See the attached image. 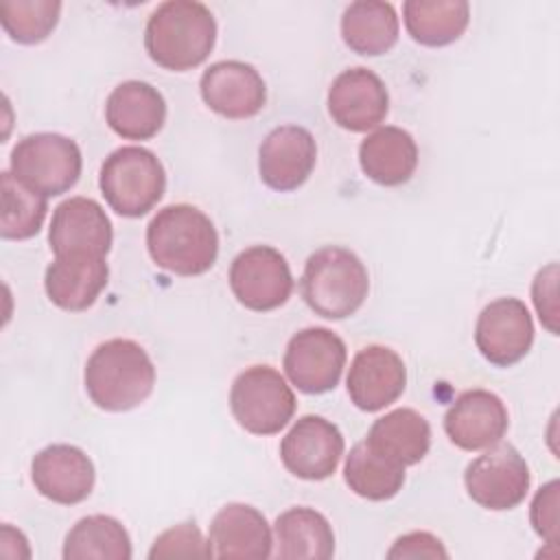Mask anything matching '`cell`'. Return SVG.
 <instances>
[{
    "label": "cell",
    "instance_id": "277c9868",
    "mask_svg": "<svg viewBox=\"0 0 560 560\" xmlns=\"http://www.w3.org/2000/svg\"><path fill=\"white\" fill-rule=\"evenodd\" d=\"M300 289L313 313L326 319H346L365 302L370 276L354 252L328 245L308 256Z\"/></svg>",
    "mask_w": 560,
    "mask_h": 560
},
{
    "label": "cell",
    "instance_id": "e575fe53",
    "mask_svg": "<svg viewBox=\"0 0 560 560\" xmlns=\"http://www.w3.org/2000/svg\"><path fill=\"white\" fill-rule=\"evenodd\" d=\"M387 558H448L442 540L429 532H411L392 545Z\"/></svg>",
    "mask_w": 560,
    "mask_h": 560
},
{
    "label": "cell",
    "instance_id": "44dd1931",
    "mask_svg": "<svg viewBox=\"0 0 560 560\" xmlns=\"http://www.w3.org/2000/svg\"><path fill=\"white\" fill-rule=\"evenodd\" d=\"M208 545L217 558H269L273 536L262 512L247 503H228L210 523Z\"/></svg>",
    "mask_w": 560,
    "mask_h": 560
},
{
    "label": "cell",
    "instance_id": "7a4b0ae2",
    "mask_svg": "<svg viewBox=\"0 0 560 560\" xmlns=\"http://www.w3.org/2000/svg\"><path fill=\"white\" fill-rule=\"evenodd\" d=\"M147 249L168 273L201 276L217 260L219 234L199 208L175 203L162 208L147 225Z\"/></svg>",
    "mask_w": 560,
    "mask_h": 560
},
{
    "label": "cell",
    "instance_id": "ffe728a7",
    "mask_svg": "<svg viewBox=\"0 0 560 560\" xmlns=\"http://www.w3.org/2000/svg\"><path fill=\"white\" fill-rule=\"evenodd\" d=\"M109 267L105 256L90 252L59 254L48 265L44 289L48 300L63 311L90 308L101 291L107 287Z\"/></svg>",
    "mask_w": 560,
    "mask_h": 560
},
{
    "label": "cell",
    "instance_id": "9c48e42d",
    "mask_svg": "<svg viewBox=\"0 0 560 560\" xmlns=\"http://www.w3.org/2000/svg\"><path fill=\"white\" fill-rule=\"evenodd\" d=\"M346 343L330 328L311 326L295 332L284 350V372L304 394H324L337 387L346 368Z\"/></svg>",
    "mask_w": 560,
    "mask_h": 560
},
{
    "label": "cell",
    "instance_id": "7c38bea8",
    "mask_svg": "<svg viewBox=\"0 0 560 560\" xmlns=\"http://www.w3.org/2000/svg\"><path fill=\"white\" fill-rule=\"evenodd\" d=\"M343 435L330 420L308 413L295 420L280 442L284 468L306 481L328 479L343 455Z\"/></svg>",
    "mask_w": 560,
    "mask_h": 560
},
{
    "label": "cell",
    "instance_id": "484cf974",
    "mask_svg": "<svg viewBox=\"0 0 560 560\" xmlns=\"http://www.w3.org/2000/svg\"><path fill=\"white\" fill-rule=\"evenodd\" d=\"M398 15L389 2L359 0L341 15V37L359 55L376 57L392 50L398 42Z\"/></svg>",
    "mask_w": 560,
    "mask_h": 560
},
{
    "label": "cell",
    "instance_id": "3957f363",
    "mask_svg": "<svg viewBox=\"0 0 560 560\" xmlns=\"http://www.w3.org/2000/svg\"><path fill=\"white\" fill-rule=\"evenodd\" d=\"M85 392L105 411H129L142 405L155 385V365L131 339H109L94 348L85 363Z\"/></svg>",
    "mask_w": 560,
    "mask_h": 560
},
{
    "label": "cell",
    "instance_id": "d6986e66",
    "mask_svg": "<svg viewBox=\"0 0 560 560\" xmlns=\"http://www.w3.org/2000/svg\"><path fill=\"white\" fill-rule=\"evenodd\" d=\"M114 232L109 217L90 197H70L61 201L50 221L48 243L55 256L72 252H90L105 256L112 247Z\"/></svg>",
    "mask_w": 560,
    "mask_h": 560
},
{
    "label": "cell",
    "instance_id": "5b68a950",
    "mask_svg": "<svg viewBox=\"0 0 560 560\" xmlns=\"http://www.w3.org/2000/svg\"><path fill=\"white\" fill-rule=\"evenodd\" d=\"M98 188L116 214L138 219L162 199L166 173L153 151L144 147H120L105 158Z\"/></svg>",
    "mask_w": 560,
    "mask_h": 560
},
{
    "label": "cell",
    "instance_id": "f546056e",
    "mask_svg": "<svg viewBox=\"0 0 560 560\" xmlns=\"http://www.w3.org/2000/svg\"><path fill=\"white\" fill-rule=\"evenodd\" d=\"M0 190V236L7 241H26L35 236L48 212L46 197L24 186L11 171H2Z\"/></svg>",
    "mask_w": 560,
    "mask_h": 560
},
{
    "label": "cell",
    "instance_id": "836d02e7",
    "mask_svg": "<svg viewBox=\"0 0 560 560\" xmlns=\"http://www.w3.org/2000/svg\"><path fill=\"white\" fill-rule=\"evenodd\" d=\"M534 532L545 538L547 542H556V534H558V481H549L545 483L534 501H532V512H529Z\"/></svg>",
    "mask_w": 560,
    "mask_h": 560
},
{
    "label": "cell",
    "instance_id": "2e32d148",
    "mask_svg": "<svg viewBox=\"0 0 560 560\" xmlns=\"http://www.w3.org/2000/svg\"><path fill=\"white\" fill-rule=\"evenodd\" d=\"M407 385L402 359L387 346H365L350 363L346 387L361 411H381L396 402Z\"/></svg>",
    "mask_w": 560,
    "mask_h": 560
},
{
    "label": "cell",
    "instance_id": "4dcf8cb0",
    "mask_svg": "<svg viewBox=\"0 0 560 560\" xmlns=\"http://www.w3.org/2000/svg\"><path fill=\"white\" fill-rule=\"evenodd\" d=\"M61 2L57 0H9L0 4V22L18 44H39L57 26Z\"/></svg>",
    "mask_w": 560,
    "mask_h": 560
},
{
    "label": "cell",
    "instance_id": "d4e9b609",
    "mask_svg": "<svg viewBox=\"0 0 560 560\" xmlns=\"http://www.w3.org/2000/svg\"><path fill=\"white\" fill-rule=\"evenodd\" d=\"M276 556L282 560H328L335 553V534L324 514L313 508H291L273 523Z\"/></svg>",
    "mask_w": 560,
    "mask_h": 560
},
{
    "label": "cell",
    "instance_id": "4fadbf2b",
    "mask_svg": "<svg viewBox=\"0 0 560 560\" xmlns=\"http://www.w3.org/2000/svg\"><path fill=\"white\" fill-rule=\"evenodd\" d=\"M389 109L385 83L370 68H348L335 77L328 90V114L348 131L361 133L378 127Z\"/></svg>",
    "mask_w": 560,
    "mask_h": 560
},
{
    "label": "cell",
    "instance_id": "30bf717a",
    "mask_svg": "<svg viewBox=\"0 0 560 560\" xmlns=\"http://www.w3.org/2000/svg\"><path fill=\"white\" fill-rule=\"evenodd\" d=\"M230 289L249 311H273L293 291V276L287 258L269 245L243 249L230 265Z\"/></svg>",
    "mask_w": 560,
    "mask_h": 560
},
{
    "label": "cell",
    "instance_id": "1f68e13d",
    "mask_svg": "<svg viewBox=\"0 0 560 560\" xmlns=\"http://www.w3.org/2000/svg\"><path fill=\"white\" fill-rule=\"evenodd\" d=\"M173 556H201L210 558V545L203 540L195 523H179L160 534L149 551V558H173Z\"/></svg>",
    "mask_w": 560,
    "mask_h": 560
},
{
    "label": "cell",
    "instance_id": "ac0fdd59",
    "mask_svg": "<svg viewBox=\"0 0 560 560\" xmlns=\"http://www.w3.org/2000/svg\"><path fill=\"white\" fill-rule=\"evenodd\" d=\"M94 464L72 444H50L31 462L35 490L61 505H74L90 497L94 488Z\"/></svg>",
    "mask_w": 560,
    "mask_h": 560
},
{
    "label": "cell",
    "instance_id": "f1b7e54d",
    "mask_svg": "<svg viewBox=\"0 0 560 560\" xmlns=\"http://www.w3.org/2000/svg\"><path fill=\"white\" fill-rule=\"evenodd\" d=\"M66 560H129L131 538L114 516L92 514L72 525L63 542Z\"/></svg>",
    "mask_w": 560,
    "mask_h": 560
},
{
    "label": "cell",
    "instance_id": "8fae6325",
    "mask_svg": "<svg viewBox=\"0 0 560 560\" xmlns=\"http://www.w3.org/2000/svg\"><path fill=\"white\" fill-rule=\"evenodd\" d=\"M475 343L481 357L497 368L518 363L534 343V322L525 302L499 298L486 304L475 324Z\"/></svg>",
    "mask_w": 560,
    "mask_h": 560
},
{
    "label": "cell",
    "instance_id": "52a82bcc",
    "mask_svg": "<svg viewBox=\"0 0 560 560\" xmlns=\"http://www.w3.org/2000/svg\"><path fill=\"white\" fill-rule=\"evenodd\" d=\"M230 409L247 433L273 435L293 418L295 394L271 365H252L234 378Z\"/></svg>",
    "mask_w": 560,
    "mask_h": 560
},
{
    "label": "cell",
    "instance_id": "603a6c76",
    "mask_svg": "<svg viewBox=\"0 0 560 560\" xmlns=\"http://www.w3.org/2000/svg\"><path fill=\"white\" fill-rule=\"evenodd\" d=\"M359 164L374 184L400 186L411 179L418 166L416 140L400 127H376L359 144Z\"/></svg>",
    "mask_w": 560,
    "mask_h": 560
},
{
    "label": "cell",
    "instance_id": "cb8c5ba5",
    "mask_svg": "<svg viewBox=\"0 0 560 560\" xmlns=\"http://www.w3.org/2000/svg\"><path fill=\"white\" fill-rule=\"evenodd\" d=\"M365 442L381 455L407 466L424 459L431 446V427L422 413L409 407L394 409L370 427Z\"/></svg>",
    "mask_w": 560,
    "mask_h": 560
},
{
    "label": "cell",
    "instance_id": "9a60e30c",
    "mask_svg": "<svg viewBox=\"0 0 560 560\" xmlns=\"http://www.w3.org/2000/svg\"><path fill=\"white\" fill-rule=\"evenodd\" d=\"M315 162V138L300 125H282L271 129L258 149L260 179L278 192L300 188L311 177Z\"/></svg>",
    "mask_w": 560,
    "mask_h": 560
},
{
    "label": "cell",
    "instance_id": "d6a6232c",
    "mask_svg": "<svg viewBox=\"0 0 560 560\" xmlns=\"http://www.w3.org/2000/svg\"><path fill=\"white\" fill-rule=\"evenodd\" d=\"M556 284H558V265L551 262L540 269L532 284L534 306L538 311L540 322L551 335H558V300H556Z\"/></svg>",
    "mask_w": 560,
    "mask_h": 560
},
{
    "label": "cell",
    "instance_id": "83f0119b",
    "mask_svg": "<svg viewBox=\"0 0 560 560\" xmlns=\"http://www.w3.org/2000/svg\"><path fill=\"white\" fill-rule=\"evenodd\" d=\"M343 479L348 488L368 501H387L405 483V466L374 451L365 440L346 455Z\"/></svg>",
    "mask_w": 560,
    "mask_h": 560
},
{
    "label": "cell",
    "instance_id": "ba28073f",
    "mask_svg": "<svg viewBox=\"0 0 560 560\" xmlns=\"http://www.w3.org/2000/svg\"><path fill=\"white\" fill-rule=\"evenodd\" d=\"M464 486L477 505L494 512L512 510L527 497L529 466L512 444L497 442L466 466Z\"/></svg>",
    "mask_w": 560,
    "mask_h": 560
},
{
    "label": "cell",
    "instance_id": "5bb4252c",
    "mask_svg": "<svg viewBox=\"0 0 560 560\" xmlns=\"http://www.w3.org/2000/svg\"><path fill=\"white\" fill-rule=\"evenodd\" d=\"M199 92L212 112L232 120L256 116L267 101V88L258 70L236 59L208 66L201 74Z\"/></svg>",
    "mask_w": 560,
    "mask_h": 560
},
{
    "label": "cell",
    "instance_id": "e0dca14e",
    "mask_svg": "<svg viewBox=\"0 0 560 560\" xmlns=\"http://www.w3.org/2000/svg\"><path fill=\"white\" fill-rule=\"evenodd\" d=\"M510 416L503 400L488 389H468L444 413V431L462 451L490 448L503 440Z\"/></svg>",
    "mask_w": 560,
    "mask_h": 560
},
{
    "label": "cell",
    "instance_id": "8992f818",
    "mask_svg": "<svg viewBox=\"0 0 560 560\" xmlns=\"http://www.w3.org/2000/svg\"><path fill=\"white\" fill-rule=\"evenodd\" d=\"M9 166L24 186L44 197H55L79 182L83 158L72 138L42 131L24 136L13 147Z\"/></svg>",
    "mask_w": 560,
    "mask_h": 560
},
{
    "label": "cell",
    "instance_id": "7402d4cb",
    "mask_svg": "<svg viewBox=\"0 0 560 560\" xmlns=\"http://www.w3.org/2000/svg\"><path fill=\"white\" fill-rule=\"evenodd\" d=\"M105 120L125 140H149L166 120L164 96L147 81H125L107 96Z\"/></svg>",
    "mask_w": 560,
    "mask_h": 560
},
{
    "label": "cell",
    "instance_id": "4316f807",
    "mask_svg": "<svg viewBox=\"0 0 560 560\" xmlns=\"http://www.w3.org/2000/svg\"><path fill=\"white\" fill-rule=\"evenodd\" d=\"M402 18L413 42L438 48L464 35L470 22V7L464 0H407Z\"/></svg>",
    "mask_w": 560,
    "mask_h": 560
},
{
    "label": "cell",
    "instance_id": "6da1fadb",
    "mask_svg": "<svg viewBox=\"0 0 560 560\" xmlns=\"http://www.w3.org/2000/svg\"><path fill=\"white\" fill-rule=\"evenodd\" d=\"M217 42L212 11L197 0L162 2L147 20L144 48L149 57L173 72L197 68Z\"/></svg>",
    "mask_w": 560,
    "mask_h": 560
}]
</instances>
